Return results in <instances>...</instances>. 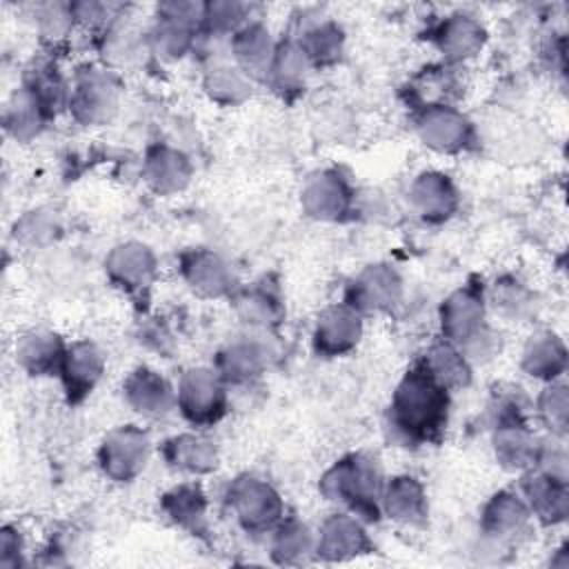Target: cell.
Instances as JSON below:
<instances>
[{"label": "cell", "instance_id": "obj_1", "mask_svg": "<svg viewBox=\"0 0 569 569\" xmlns=\"http://www.w3.org/2000/svg\"><path fill=\"white\" fill-rule=\"evenodd\" d=\"M449 413V389L440 385L420 360L396 387L389 416L393 431L411 442H436L442 436Z\"/></svg>", "mask_w": 569, "mask_h": 569}, {"label": "cell", "instance_id": "obj_2", "mask_svg": "<svg viewBox=\"0 0 569 569\" xmlns=\"http://www.w3.org/2000/svg\"><path fill=\"white\" fill-rule=\"evenodd\" d=\"M329 500L342 502L365 518H378L382 498V478L376 462L362 453H353L336 462L320 482Z\"/></svg>", "mask_w": 569, "mask_h": 569}, {"label": "cell", "instance_id": "obj_3", "mask_svg": "<svg viewBox=\"0 0 569 569\" xmlns=\"http://www.w3.org/2000/svg\"><path fill=\"white\" fill-rule=\"evenodd\" d=\"M442 333L445 340L456 345L467 358L480 356L489 340L485 325L482 293L476 284L462 287L451 293L442 305Z\"/></svg>", "mask_w": 569, "mask_h": 569}, {"label": "cell", "instance_id": "obj_4", "mask_svg": "<svg viewBox=\"0 0 569 569\" xmlns=\"http://www.w3.org/2000/svg\"><path fill=\"white\" fill-rule=\"evenodd\" d=\"M176 405L193 425H211L227 411L224 380L211 369H189L180 378Z\"/></svg>", "mask_w": 569, "mask_h": 569}, {"label": "cell", "instance_id": "obj_5", "mask_svg": "<svg viewBox=\"0 0 569 569\" xmlns=\"http://www.w3.org/2000/svg\"><path fill=\"white\" fill-rule=\"evenodd\" d=\"M100 467L102 471L118 480L129 482L136 478L149 458V438L144 431L136 429L133 425L113 429L100 445Z\"/></svg>", "mask_w": 569, "mask_h": 569}, {"label": "cell", "instance_id": "obj_6", "mask_svg": "<svg viewBox=\"0 0 569 569\" xmlns=\"http://www.w3.org/2000/svg\"><path fill=\"white\" fill-rule=\"evenodd\" d=\"M227 502L247 529H269L282 511L278 493L253 476H240L229 485Z\"/></svg>", "mask_w": 569, "mask_h": 569}, {"label": "cell", "instance_id": "obj_7", "mask_svg": "<svg viewBox=\"0 0 569 569\" xmlns=\"http://www.w3.org/2000/svg\"><path fill=\"white\" fill-rule=\"evenodd\" d=\"M118 89L113 80L96 69H87L76 78L69 93V109L73 116L87 124L104 122L116 109Z\"/></svg>", "mask_w": 569, "mask_h": 569}, {"label": "cell", "instance_id": "obj_8", "mask_svg": "<svg viewBox=\"0 0 569 569\" xmlns=\"http://www.w3.org/2000/svg\"><path fill=\"white\" fill-rule=\"evenodd\" d=\"M416 127L425 144L438 151H460L471 136L469 120L449 104L422 107Z\"/></svg>", "mask_w": 569, "mask_h": 569}, {"label": "cell", "instance_id": "obj_9", "mask_svg": "<svg viewBox=\"0 0 569 569\" xmlns=\"http://www.w3.org/2000/svg\"><path fill=\"white\" fill-rule=\"evenodd\" d=\"M362 333V322L360 313L345 305H333L325 309L316 322L313 329V345L318 353L325 356H340L356 347Z\"/></svg>", "mask_w": 569, "mask_h": 569}, {"label": "cell", "instance_id": "obj_10", "mask_svg": "<svg viewBox=\"0 0 569 569\" xmlns=\"http://www.w3.org/2000/svg\"><path fill=\"white\" fill-rule=\"evenodd\" d=\"M102 367H104V358L93 342L82 340L67 347V353L60 367V378H62L67 398L71 402H80L84 396H89L102 376Z\"/></svg>", "mask_w": 569, "mask_h": 569}, {"label": "cell", "instance_id": "obj_11", "mask_svg": "<svg viewBox=\"0 0 569 569\" xmlns=\"http://www.w3.org/2000/svg\"><path fill=\"white\" fill-rule=\"evenodd\" d=\"M400 298V278L387 264L365 269L349 287V307L360 311L389 309Z\"/></svg>", "mask_w": 569, "mask_h": 569}, {"label": "cell", "instance_id": "obj_12", "mask_svg": "<svg viewBox=\"0 0 569 569\" xmlns=\"http://www.w3.org/2000/svg\"><path fill=\"white\" fill-rule=\"evenodd\" d=\"M433 42L447 60H451V62L467 60L482 49L485 27L473 16L453 13V16H447L436 27Z\"/></svg>", "mask_w": 569, "mask_h": 569}, {"label": "cell", "instance_id": "obj_13", "mask_svg": "<svg viewBox=\"0 0 569 569\" xmlns=\"http://www.w3.org/2000/svg\"><path fill=\"white\" fill-rule=\"evenodd\" d=\"M107 273L111 276L113 282L124 287L127 291H136L142 287H149L153 273H156V260L149 247L140 242H124L118 244L107 262Z\"/></svg>", "mask_w": 569, "mask_h": 569}, {"label": "cell", "instance_id": "obj_14", "mask_svg": "<svg viewBox=\"0 0 569 569\" xmlns=\"http://www.w3.org/2000/svg\"><path fill=\"white\" fill-rule=\"evenodd\" d=\"M67 347L62 340L44 329H33L24 333L16 345L18 365L31 376H49L60 373Z\"/></svg>", "mask_w": 569, "mask_h": 569}, {"label": "cell", "instance_id": "obj_15", "mask_svg": "<svg viewBox=\"0 0 569 569\" xmlns=\"http://www.w3.org/2000/svg\"><path fill=\"white\" fill-rule=\"evenodd\" d=\"M124 396L127 402L144 416H164L176 405V393L167 380L147 367H138L124 380Z\"/></svg>", "mask_w": 569, "mask_h": 569}, {"label": "cell", "instance_id": "obj_16", "mask_svg": "<svg viewBox=\"0 0 569 569\" xmlns=\"http://www.w3.org/2000/svg\"><path fill=\"white\" fill-rule=\"evenodd\" d=\"M349 187L336 171H325L311 178L302 191V207L309 216L320 220H333L349 207Z\"/></svg>", "mask_w": 569, "mask_h": 569}, {"label": "cell", "instance_id": "obj_17", "mask_svg": "<svg viewBox=\"0 0 569 569\" xmlns=\"http://www.w3.org/2000/svg\"><path fill=\"white\" fill-rule=\"evenodd\" d=\"M409 198L425 220H445L453 213L458 204V193L451 180L436 171L418 176L416 182L411 184Z\"/></svg>", "mask_w": 569, "mask_h": 569}, {"label": "cell", "instance_id": "obj_18", "mask_svg": "<svg viewBox=\"0 0 569 569\" xmlns=\"http://www.w3.org/2000/svg\"><path fill=\"white\" fill-rule=\"evenodd\" d=\"M182 276L202 296H222L231 289L229 267L211 251L198 249L182 256Z\"/></svg>", "mask_w": 569, "mask_h": 569}, {"label": "cell", "instance_id": "obj_19", "mask_svg": "<svg viewBox=\"0 0 569 569\" xmlns=\"http://www.w3.org/2000/svg\"><path fill=\"white\" fill-rule=\"evenodd\" d=\"M276 44L262 22H247L231 36V53L247 73H267Z\"/></svg>", "mask_w": 569, "mask_h": 569}, {"label": "cell", "instance_id": "obj_20", "mask_svg": "<svg viewBox=\"0 0 569 569\" xmlns=\"http://www.w3.org/2000/svg\"><path fill=\"white\" fill-rule=\"evenodd\" d=\"M380 505L385 507L389 518L407 525H416L427 516V498L422 485L411 476L391 478L382 487Z\"/></svg>", "mask_w": 569, "mask_h": 569}, {"label": "cell", "instance_id": "obj_21", "mask_svg": "<svg viewBox=\"0 0 569 569\" xmlns=\"http://www.w3.org/2000/svg\"><path fill=\"white\" fill-rule=\"evenodd\" d=\"M267 362L264 347L253 338H242L227 345L218 353V376L224 382H247L256 378Z\"/></svg>", "mask_w": 569, "mask_h": 569}, {"label": "cell", "instance_id": "obj_22", "mask_svg": "<svg viewBox=\"0 0 569 569\" xmlns=\"http://www.w3.org/2000/svg\"><path fill=\"white\" fill-rule=\"evenodd\" d=\"M164 458L173 469L189 473H207L218 465V451L213 442L196 433H182L167 440Z\"/></svg>", "mask_w": 569, "mask_h": 569}, {"label": "cell", "instance_id": "obj_23", "mask_svg": "<svg viewBox=\"0 0 569 569\" xmlns=\"http://www.w3.org/2000/svg\"><path fill=\"white\" fill-rule=\"evenodd\" d=\"M369 547V540L360 527V522L351 516H331L318 538L316 551L329 558H347L358 551H365Z\"/></svg>", "mask_w": 569, "mask_h": 569}, {"label": "cell", "instance_id": "obj_24", "mask_svg": "<svg viewBox=\"0 0 569 569\" xmlns=\"http://www.w3.org/2000/svg\"><path fill=\"white\" fill-rule=\"evenodd\" d=\"M189 171L191 167L187 158L171 147H153L147 153L144 176L149 184L160 193L178 191L189 180Z\"/></svg>", "mask_w": 569, "mask_h": 569}, {"label": "cell", "instance_id": "obj_25", "mask_svg": "<svg viewBox=\"0 0 569 569\" xmlns=\"http://www.w3.org/2000/svg\"><path fill=\"white\" fill-rule=\"evenodd\" d=\"M49 118L51 116L40 107V102L24 87H20L7 104L4 127L16 140H29L40 133Z\"/></svg>", "mask_w": 569, "mask_h": 569}, {"label": "cell", "instance_id": "obj_26", "mask_svg": "<svg viewBox=\"0 0 569 569\" xmlns=\"http://www.w3.org/2000/svg\"><path fill=\"white\" fill-rule=\"evenodd\" d=\"M425 367L433 373V378L447 389L462 387L469 382V362L467 356L451 345L449 340L431 345V349L422 358Z\"/></svg>", "mask_w": 569, "mask_h": 569}, {"label": "cell", "instance_id": "obj_27", "mask_svg": "<svg viewBox=\"0 0 569 569\" xmlns=\"http://www.w3.org/2000/svg\"><path fill=\"white\" fill-rule=\"evenodd\" d=\"M307 69H309V60L302 53L300 44L287 40L276 47L267 73L271 76L276 89H280L282 93H289V91L302 89Z\"/></svg>", "mask_w": 569, "mask_h": 569}, {"label": "cell", "instance_id": "obj_28", "mask_svg": "<svg viewBox=\"0 0 569 569\" xmlns=\"http://www.w3.org/2000/svg\"><path fill=\"white\" fill-rule=\"evenodd\" d=\"M162 509L180 525L191 531H200L204 525L207 500L198 485H180L164 493Z\"/></svg>", "mask_w": 569, "mask_h": 569}, {"label": "cell", "instance_id": "obj_29", "mask_svg": "<svg viewBox=\"0 0 569 569\" xmlns=\"http://www.w3.org/2000/svg\"><path fill=\"white\" fill-rule=\"evenodd\" d=\"M342 29L336 22H318L309 27L302 38L298 40L302 53L307 56L309 64H331L340 58L342 53Z\"/></svg>", "mask_w": 569, "mask_h": 569}, {"label": "cell", "instance_id": "obj_30", "mask_svg": "<svg viewBox=\"0 0 569 569\" xmlns=\"http://www.w3.org/2000/svg\"><path fill=\"white\" fill-rule=\"evenodd\" d=\"M22 87L40 102V107L49 116L56 113V109L64 102V96H67L64 80L58 73V67L51 62H38L33 69H29Z\"/></svg>", "mask_w": 569, "mask_h": 569}, {"label": "cell", "instance_id": "obj_31", "mask_svg": "<svg viewBox=\"0 0 569 569\" xmlns=\"http://www.w3.org/2000/svg\"><path fill=\"white\" fill-rule=\"evenodd\" d=\"M527 520V507L522 500L509 491H500L485 507V529L493 536H511Z\"/></svg>", "mask_w": 569, "mask_h": 569}, {"label": "cell", "instance_id": "obj_32", "mask_svg": "<svg viewBox=\"0 0 569 569\" xmlns=\"http://www.w3.org/2000/svg\"><path fill=\"white\" fill-rule=\"evenodd\" d=\"M525 491L529 496L531 507L545 516L551 518L560 516L565 511V487L562 478H556L551 471L545 473H533L525 480Z\"/></svg>", "mask_w": 569, "mask_h": 569}, {"label": "cell", "instance_id": "obj_33", "mask_svg": "<svg viewBox=\"0 0 569 569\" xmlns=\"http://www.w3.org/2000/svg\"><path fill=\"white\" fill-rule=\"evenodd\" d=\"M238 311L247 322L269 327V325L278 322V318L282 313V305L273 289L256 284L238 298Z\"/></svg>", "mask_w": 569, "mask_h": 569}, {"label": "cell", "instance_id": "obj_34", "mask_svg": "<svg viewBox=\"0 0 569 569\" xmlns=\"http://www.w3.org/2000/svg\"><path fill=\"white\" fill-rule=\"evenodd\" d=\"M562 362H565V351L560 342H556L553 336L549 333L531 340L525 351V369L531 376L551 378L562 369Z\"/></svg>", "mask_w": 569, "mask_h": 569}, {"label": "cell", "instance_id": "obj_35", "mask_svg": "<svg viewBox=\"0 0 569 569\" xmlns=\"http://www.w3.org/2000/svg\"><path fill=\"white\" fill-rule=\"evenodd\" d=\"M251 9L242 2H207L202 13V27L209 33H236L242 24H247V13Z\"/></svg>", "mask_w": 569, "mask_h": 569}, {"label": "cell", "instance_id": "obj_36", "mask_svg": "<svg viewBox=\"0 0 569 569\" xmlns=\"http://www.w3.org/2000/svg\"><path fill=\"white\" fill-rule=\"evenodd\" d=\"M58 231V220L51 211L47 209H33L27 211L20 220H16L13 224V236L16 240L31 244V247H40L53 240Z\"/></svg>", "mask_w": 569, "mask_h": 569}, {"label": "cell", "instance_id": "obj_37", "mask_svg": "<svg viewBox=\"0 0 569 569\" xmlns=\"http://www.w3.org/2000/svg\"><path fill=\"white\" fill-rule=\"evenodd\" d=\"M207 89L216 100L236 102L247 93L249 82L238 67H213L207 76Z\"/></svg>", "mask_w": 569, "mask_h": 569}, {"label": "cell", "instance_id": "obj_38", "mask_svg": "<svg viewBox=\"0 0 569 569\" xmlns=\"http://www.w3.org/2000/svg\"><path fill=\"white\" fill-rule=\"evenodd\" d=\"M36 18H38V29L42 38H49V40L64 38V33L71 29L76 20L71 4H60V2H49L38 7Z\"/></svg>", "mask_w": 569, "mask_h": 569}, {"label": "cell", "instance_id": "obj_39", "mask_svg": "<svg viewBox=\"0 0 569 569\" xmlns=\"http://www.w3.org/2000/svg\"><path fill=\"white\" fill-rule=\"evenodd\" d=\"M273 551L282 553V560H291V556L300 553V551H311V536H309L307 527H302L298 522L282 525L276 533Z\"/></svg>", "mask_w": 569, "mask_h": 569}, {"label": "cell", "instance_id": "obj_40", "mask_svg": "<svg viewBox=\"0 0 569 569\" xmlns=\"http://www.w3.org/2000/svg\"><path fill=\"white\" fill-rule=\"evenodd\" d=\"M540 413L547 420L549 429L562 431L565 422H567V396H565V387H553L547 389V393L540 400Z\"/></svg>", "mask_w": 569, "mask_h": 569}, {"label": "cell", "instance_id": "obj_41", "mask_svg": "<svg viewBox=\"0 0 569 569\" xmlns=\"http://www.w3.org/2000/svg\"><path fill=\"white\" fill-rule=\"evenodd\" d=\"M20 556H22L20 531L11 525H4L0 531V567H4V569L18 567Z\"/></svg>", "mask_w": 569, "mask_h": 569}]
</instances>
